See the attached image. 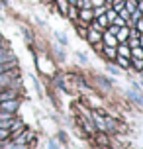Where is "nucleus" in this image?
I'll return each instance as SVG.
<instances>
[{
    "instance_id": "f257e3e1",
    "label": "nucleus",
    "mask_w": 143,
    "mask_h": 149,
    "mask_svg": "<svg viewBox=\"0 0 143 149\" xmlns=\"http://www.w3.org/2000/svg\"><path fill=\"white\" fill-rule=\"evenodd\" d=\"M18 106H20V102H18L16 98H12V100H2L0 108H2L4 112H10V114H12V112H14L16 108H18Z\"/></svg>"
},
{
    "instance_id": "f03ea898",
    "label": "nucleus",
    "mask_w": 143,
    "mask_h": 149,
    "mask_svg": "<svg viewBox=\"0 0 143 149\" xmlns=\"http://www.w3.org/2000/svg\"><path fill=\"white\" fill-rule=\"evenodd\" d=\"M14 59H16V57H14V53H12V51H8V49H6V51H2V49H0V63H14Z\"/></svg>"
},
{
    "instance_id": "7ed1b4c3",
    "label": "nucleus",
    "mask_w": 143,
    "mask_h": 149,
    "mask_svg": "<svg viewBox=\"0 0 143 149\" xmlns=\"http://www.w3.org/2000/svg\"><path fill=\"white\" fill-rule=\"evenodd\" d=\"M0 84L10 86V84H12V74H10V73H2V74H0Z\"/></svg>"
},
{
    "instance_id": "20e7f679",
    "label": "nucleus",
    "mask_w": 143,
    "mask_h": 149,
    "mask_svg": "<svg viewBox=\"0 0 143 149\" xmlns=\"http://www.w3.org/2000/svg\"><path fill=\"white\" fill-rule=\"evenodd\" d=\"M106 43H108V47H112V45H116L118 43V39H116V36H114V33H106Z\"/></svg>"
},
{
    "instance_id": "39448f33",
    "label": "nucleus",
    "mask_w": 143,
    "mask_h": 149,
    "mask_svg": "<svg viewBox=\"0 0 143 149\" xmlns=\"http://www.w3.org/2000/svg\"><path fill=\"white\" fill-rule=\"evenodd\" d=\"M98 39H100V33H98V30H90V33H88V41L96 43Z\"/></svg>"
},
{
    "instance_id": "423d86ee",
    "label": "nucleus",
    "mask_w": 143,
    "mask_h": 149,
    "mask_svg": "<svg viewBox=\"0 0 143 149\" xmlns=\"http://www.w3.org/2000/svg\"><path fill=\"white\" fill-rule=\"evenodd\" d=\"M126 10H128L129 14H131L133 10H137L135 8V0H128V2H126Z\"/></svg>"
},
{
    "instance_id": "0eeeda50",
    "label": "nucleus",
    "mask_w": 143,
    "mask_h": 149,
    "mask_svg": "<svg viewBox=\"0 0 143 149\" xmlns=\"http://www.w3.org/2000/svg\"><path fill=\"white\" fill-rule=\"evenodd\" d=\"M59 10L63 12V14H67V12H69V4L65 2V0H59Z\"/></svg>"
},
{
    "instance_id": "6e6552de",
    "label": "nucleus",
    "mask_w": 143,
    "mask_h": 149,
    "mask_svg": "<svg viewBox=\"0 0 143 149\" xmlns=\"http://www.w3.org/2000/svg\"><path fill=\"white\" fill-rule=\"evenodd\" d=\"M12 65H14V63H0V74H2V73H8V69L12 67Z\"/></svg>"
},
{
    "instance_id": "1a4fd4ad",
    "label": "nucleus",
    "mask_w": 143,
    "mask_h": 149,
    "mask_svg": "<svg viewBox=\"0 0 143 149\" xmlns=\"http://www.w3.org/2000/svg\"><path fill=\"white\" fill-rule=\"evenodd\" d=\"M14 96H16L14 92H2V94H0V100H12Z\"/></svg>"
},
{
    "instance_id": "9d476101",
    "label": "nucleus",
    "mask_w": 143,
    "mask_h": 149,
    "mask_svg": "<svg viewBox=\"0 0 143 149\" xmlns=\"http://www.w3.org/2000/svg\"><path fill=\"white\" fill-rule=\"evenodd\" d=\"M92 120H94V124H96V126L100 127V130H106V124H104V122H102V120H100V118H98V116H94V118H92Z\"/></svg>"
},
{
    "instance_id": "9b49d317",
    "label": "nucleus",
    "mask_w": 143,
    "mask_h": 149,
    "mask_svg": "<svg viewBox=\"0 0 143 149\" xmlns=\"http://www.w3.org/2000/svg\"><path fill=\"white\" fill-rule=\"evenodd\" d=\"M55 36L59 37V41H61L63 45H67V36H65V33H61V31H55Z\"/></svg>"
},
{
    "instance_id": "f8f14e48",
    "label": "nucleus",
    "mask_w": 143,
    "mask_h": 149,
    "mask_svg": "<svg viewBox=\"0 0 143 149\" xmlns=\"http://www.w3.org/2000/svg\"><path fill=\"white\" fill-rule=\"evenodd\" d=\"M126 37H128V30H120V33H118V37H116V39H120V41H126Z\"/></svg>"
},
{
    "instance_id": "ddd939ff",
    "label": "nucleus",
    "mask_w": 143,
    "mask_h": 149,
    "mask_svg": "<svg viewBox=\"0 0 143 149\" xmlns=\"http://www.w3.org/2000/svg\"><path fill=\"white\" fill-rule=\"evenodd\" d=\"M129 55H131V51H129L128 47H121L120 49V57H129Z\"/></svg>"
},
{
    "instance_id": "4468645a",
    "label": "nucleus",
    "mask_w": 143,
    "mask_h": 149,
    "mask_svg": "<svg viewBox=\"0 0 143 149\" xmlns=\"http://www.w3.org/2000/svg\"><path fill=\"white\" fill-rule=\"evenodd\" d=\"M131 55H133L135 59H143V51H141V49H137V47L133 49V53H131Z\"/></svg>"
},
{
    "instance_id": "2eb2a0df",
    "label": "nucleus",
    "mask_w": 143,
    "mask_h": 149,
    "mask_svg": "<svg viewBox=\"0 0 143 149\" xmlns=\"http://www.w3.org/2000/svg\"><path fill=\"white\" fill-rule=\"evenodd\" d=\"M81 16H83L84 20H90V16H92V12H90V10H83V12H81Z\"/></svg>"
},
{
    "instance_id": "dca6fc26",
    "label": "nucleus",
    "mask_w": 143,
    "mask_h": 149,
    "mask_svg": "<svg viewBox=\"0 0 143 149\" xmlns=\"http://www.w3.org/2000/svg\"><path fill=\"white\" fill-rule=\"evenodd\" d=\"M6 149H26V145H22V143H14V145H8Z\"/></svg>"
},
{
    "instance_id": "f3484780",
    "label": "nucleus",
    "mask_w": 143,
    "mask_h": 149,
    "mask_svg": "<svg viewBox=\"0 0 143 149\" xmlns=\"http://www.w3.org/2000/svg\"><path fill=\"white\" fill-rule=\"evenodd\" d=\"M106 55H108V57H116V49H112V47H106Z\"/></svg>"
},
{
    "instance_id": "a211bd4d",
    "label": "nucleus",
    "mask_w": 143,
    "mask_h": 149,
    "mask_svg": "<svg viewBox=\"0 0 143 149\" xmlns=\"http://www.w3.org/2000/svg\"><path fill=\"white\" fill-rule=\"evenodd\" d=\"M78 4H81V6H84V10H88V8H90V0H81Z\"/></svg>"
},
{
    "instance_id": "6ab92c4d",
    "label": "nucleus",
    "mask_w": 143,
    "mask_h": 149,
    "mask_svg": "<svg viewBox=\"0 0 143 149\" xmlns=\"http://www.w3.org/2000/svg\"><path fill=\"white\" fill-rule=\"evenodd\" d=\"M114 24H116L118 28H121V26H124V18H114Z\"/></svg>"
},
{
    "instance_id": "aec40b11",
    "label": "nucleus",
    "mask_w": 143,
    "mask_h": 149,
    "mask_svg": "<svg viewBox=\"0 0 143 149\" xmlns=\"http://www.w3.org/2000/svg\"><path fill=\"white\" fill-rule=\"evenodd\" d=\"M102 14H104V8L98 6V8H96V16H102Z\"/></svg>"
},
{
    "instance_id": "412c9836",
    "label": "nucleus",
    "mask_w": 143,
    "mask_h": 149,
    "mask_svg": "<svg viewBox=\"0 0 143 149\" xmlns=\"http://www.w3.org/2000/svg\"><path fill=\"white\" fill-rule=\"evenodd\" d=\"M120 12H121V18H129V12H128V10H120Z\"/></svg>"
},
{
    "instance_id": "4be33fe9",
    "label": "nucleus",
    "mask_w": 143,
    "mask_h": 149,
    "mask_svg": "<svg viewBox=\"0 0 143 149\" xmlns=\"http://www.w3.org/2000/svg\"><path fill=\"white\" fill-rule=\"evenodd\" d=\"M108 18H110V20H114V18H116V12H114V10H110V12H108Z\"/></svg>"
},
{
    "instance_id": "5701e85b",
    "label": "nucleus",
    "mask_w": 143,
    "mask_h": 149,
    "mask_svg": "<svg viewBox=\"0 0 143 149\" xmlns=\"http://www.w3.org/2000/svg\"><path fill=\"white\" fill-rule=\"evenodd\" d=\"M137 30L143 31V20H139V22H137Z\"/></svg>"
},
{
    "instance_id": "b1692460",
    "label": "nucleus",
    "mask_w": 143,
    "mask_h": 149,
    "mask_svg": "<svg viewBox=\"0 0 143 149\" xmlns=\"http://www.w3.org/2000/svg\"><path fill=\"white\" fill-rule=\"evenodd\" d=\"M102 2H104V0H92L90 4H96V6H102Z\"/></svg>"
},
{
    "instance_id": "393cba45",
    "label": "nucleus",
    "mask_w": 143,
    "mask_h": 149,
    "mask_svg": "<svg viewBox=\"0 0 143 149\" xmlns=\"http://www.w3.org/2000/svg\"><path fill=\"white\" fill-rule=\"evenodd\" d=\"M141 47H143V37H141Z\"/></svg>"
},
{
    "instance_id": "a878e982",
    "label": "nucleus",
    "mask_w": 143,
    "mask_h": 149,
    "mask_svg": "<svg viewBox=\"0 0 143 149\" xmlns=\"http://www.w3.org/2000/svg\"><path fill=\"white\" fill-rule=\"evenodd\" d=\"M2 2H6V0H2Z\"/></svg>"
},
{
    "instance_id": "bb28decb",
    "label": "nucleus",
    "mask_w": 143,
    "mask_h": 149,
    "mask_svg": "<svg viewBox=\"0 0 143 149\" xmlns=\"http://www.w3.org/2000/svg\"><path fill=\"white\" fill-rule=\"evenodd\" d=\"M73 2H75V0H73Z\"/></svg>"
},
{
    "instance_id": "cd10ccee",
    "label": "nucleus",
    "mask_w": 143,
    "mask_h": 149,
    "mask_svg": "<svg viewBox=\"0 0 143 149\" xmlns=\"http://www.w3.org/2000/svg\"><path fill=\"white\" fill-rule=\"evenodd\" d=\"M139 2H141V0H139Z\"/></svg>"
}]
</instances>
